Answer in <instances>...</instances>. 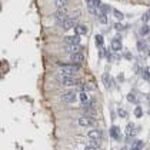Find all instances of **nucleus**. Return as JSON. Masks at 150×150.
<instances>
[{"label":"nucleus","mask_w":150,"mask_h":150,"mask_svg":"<svg viewBox=\"0 0 150 150\" xmlns=\"http://www.w3.org/2000/svg\"><path fill=\"white\" fill-rule=\"evenodd\" d=\"M56 79L63 86H77V84H80V79L77 77V74H59L57 73Z\"/></svg>","instance_id":"1"},{"label":"nucleus","mask_w":150,"mask_h":150,"mask_svg":"<svg viewBox=\"0 0 150 150\" xmlns=\"http://www.w3.org/2000/svg\"><path fill=\"white\" fill-rule=\"evenodd\" d=\"M87 137L90 139V143H93L95 146L100 147V143H102V133H100V130H97V129L90 130L87 133Z\"/></svg>","instance_id":"2"},{"label":"nucleus","mask_w":150,"mask_h":150,"mask_svg":"<svg viewBox=\"0 0 150 150\" xmlns=\"http://www.w3.org/2000/svg\"><path fill=\"white\" fill-rule=\"evenodd\" d=\"M76 99H77V96H76V92H74V90H67V92H63V93L60 95V97H59V100H60V102L67 103V104L73 103Z\"/></svg>","instance_id":"3"},{"label":"nucleus","mask_w":150,"mask_h":150,"mask_svg":"<svg viewBox=\"0 0 150 150\" xmlns=\"http://www.w3.org/2000/svg\"><path fill=\"white\" fill-rule=\"evenodd\" d=\"M53 19L57 25H62L66 19H67V10L66 9H57L53 14Z\"/></svg>","instance_id":"4"},{"label":"nucleus","mask_w":150,"mask_h":150,"mask_svg":"<svg viewBox=\"0 0 150 150\" xmlns=\"http://www.w3.org/2000/svg\"><path fill=\"white\" fill-rule=\"evenodd\" d=\"M137 132H140V129L136 127L133 123H129V124H127V127H126V140H127V142H130L133 137L136 136Z\"/></svg>","instance_id":"5"},{"label":"nucleus","mask_w":150,"mask_h":150,"mask_svg":"<svg viewBox=\"0 0 150 150\" xmlns=\"http://www.w3.org/2000/svg\"><path fill=\"white\" fill-rule=\"evenodd\" d=\"M79 100H80V104H82L83 107H89V106H93L92 103V100L89 99V96H87V92H80V95H79Z\"/></svg>","instance_id":"6"},{"label":"nucleus","mask_w":150,"mask_h":150,"mask_svg":"<svg viewBox=\"0 0 150 150\" xmlns=\"http://www.w3.org/2000/svg\"><path fill=\"white\" fill-rule=\"evenodd\" d=\"M64 44H74V46H80V36L77 34H73V36H66L64 37Z\"/></svg>","instance_id":"7"},{"label":"nucleus","mask_w":150,"mask_h":150,"mask_svg":"<svg viewBox=\"0 0 150 150\" xmlns=\"http://www.w3.org/2000/svg\"><path fill=\"white\" fill-rule=\"evenodd\" d=\"M77 123H79V126H82V127H90V126H93L95 120H93L92 117H89V116H82V117L77 120Z\"/></svg>","instance_id":"8"},{"label":"nucleus","mask_w":150,"mask_h":150,"mask_svg":"<svg viewBox=\"0 0 150 150\" xmlns=\"http://www.w3.org/2000/svg\"><path fill=\"white\" fill-rule=\"evenodd\" d=\"M60 26H62L63 30H70V29H73L74 26H76V17H70V19L67 17Z\"/></svg>","instance_id":"9"},{"label":"nucleus","mask_w":150,"mask_h":150,"mask_svg":"<svg viewBox=\"0 0 150 150\" xmlns=\"http://www.w3.org/2000/svg\"><path fill=\"white\" fill-rule=\"evenodd\" d=\"M83 60H84V56H83V53H80V52L70 55V62H71V63L80 64V63H83Z\"/></svg>","instance_id":"10"},{"label":"nucleus","mask_w":150,"mask_h":150,"mask_svg":"<svg viewBox=\"0 0 150 150\" xmlns=\"http://www.w3.org/2000/svg\"><path fill=\"white\" fill-rule=\"evenodd\" d=\"M110 136H111V139L120 140V137H122V132H120V127H119V126H113V127L110 129Z\"/></svg>","instance_id":"11"},{"label":"nucleus","mask_w":150,"mask_h":150,"mask_svg":"<svg viewBox=\"0 0 150 150\" xmlns=\"http://www.w3.org/2000/svg\"><path fill=\"white\" fill-rule=\"evenodd\" d=\"M122 47L123 46H122V41H120V37L111 40V50H113V52H120Z\"/></svg>","instance_id":"12"},{"label":"nucleus","mask_w":150,"mask_h":150,"mask_svg":"<svg viewBox=\"0 0 150 150\" xmlns=\"http://www.w3.org/2000/svg\"><path fill=\"white\" fill-rule=\"evenodd\" d=\"M73 29H74V32H76L77 36H84V34L87 33V27H86L84 25H76Z\"/></svg>","instance_id":"13"},{"label":"nucleus","mask_w":150,"mask_h":150,"mask_svg":"<svg viewBox=\"0 0 150 150\" xmlns=\"http://www.w3.org/2000/svg\"><path fill=\"white\" fill-rule=\"evenodd\" d=\"M102 80H103V84H104L106 89H110V87H111V77H110L109 73H104V74L102 76Z\"/></svg>","instance_id":"14"},{"label":"nucleus","mask_w":150,"mask_h":150,"mask_svg":"<svg viewBox=\"0 0 150 150\" xmlns=\"http://www.w3.org/2000/svg\"><path fill=\"white\" fill-rule=\"evenodd\" d=\"M80 50V46H74V44H69L64 47V52L66 53H70V55H73V53H77Z\"/></svg>","instance_id":"15"},{"label":"nucleus","mask_w":150,"mask_h":150,"mask_svg":"<svg viewBox=\"0 0 150 150\" xmlns=\"http://www.w3.org/2000/svg\"><path fill=\"white\" fill-rule=\"evenodd\" d=\"M69 4V0H55V6L57 9H66Z\"/></svg>","instance_id":"16"},{"label":"nucleus","mask_w":150,"mask_h":150,"mask_svg":"<svg viewBox=\"0 0 150 150\" xmlns=\"http://www.w3.org/2000/svg\"><path fill=\"white\" fill-rule=\"evenodd\" d=\"M143 146H144V143H143L142 140H135V142H133V144H132V149H130V150H140Z\"/></svg>","instance_id":"17"},{"label":"nucleus","mask_w":150,"mask_h":150,"mask_svg":"<svg viewBox=\"0 0 150 150\" xmlns=\"http://www.w3.org/2000/svg\"><path fill=\"white\" fill-rule=\"evenodd\" d=\"M146 49H147V43H146V41L144 40L137 41V50H139V52H144Z\"/></svg>","instance_id":"18"},{"label":"nucleus","mask_w":150,"mask_h":150,"mask_svg":"<svg viewBox=\"0 0 150 150\" xmlns=\"http://www.w3.org/2000/svg\"><path fill=\"white\" fill-rule=\"evenodd\" d=\"M147 34H150L149 25H143V26H142V29H140V36H147Z\"/></svg>","instance_id":"19"},{"label":"nucleus","mask_w":150,"mask_h":150,"mask_svg":"<svg viewBox=\"0 0 150 150\" xmlns=\"http://www.w3.org/2000/svg\"><path fill=\"white\" fill-rule=\"evenodd\" d=\"M113 16H114V19H117L119 22H122L123 19H124V14H123L120 10H116V9L113 10Z\"/></svg>","instance_id":"20"},{"label":"nucleus","mask_w":150,"mask_h":150,"mask_svg":"<svg viewBox=\"0 0 150 150\" xmlns=\"http://www.w3.org/2000/svg\"><path fill=\"white\" fill-rule=\"evenodd\" d=\"M96 44H97V47H103V44H104V40H103V36H100V34H97L96 36Z\"/></svg>","instance_id":"21"},{"label":"nucleus","mask_w":150,"mask_h":150,"mask_svg":"<svg viewBox=\"0 0 150 150\" xmlns=\"http://www.w3.org/2000/svg\"><path fill=\"white\" fill-rule=\"evenodd\" d=\"M135 117H137V119L143 117V109H142L140 106H137L136 109H135Z\"/></svg>","instance_id":"22"},{"label":"nucleus","mask_w":150,"mask_h":150,"mask_svg":"<svg viewBox=\"0 0 150 150\" xmlns=\"http://www.w3.org/2000/svg\"><path fill=\"white\" fill-rule=\"evenodd\" d=\"M99 20H100V23H103V25H106L107 23V16L106 14H99Z\"/></svg>","instance_id":"23"},{"label":"nucleus","mask_w":150,"mask_h":150,"mask_svg":"<svg viewBox=\"0 0 150 150\" xmlns=\"http://www.w3.org/2000/svg\"><path fill=\"white\" fill-rule=\"evenodd\" d=\"M84 150H99V147H97V146H95L93 143H89V144H86Z\"/></svg>","instance_id":"24"},{"label":"nucleus","mask_w":150,"mask_h":150,"mask_svg":"<svg viewBox=\"0 0 150 150\" xmlns=\"http://www.w3.org/2000/svg\"><path fill=\"white\" fill-rule=\"evenodd\" d=\"M117 113H119V116L123 117V119H124V117H127V111H126L124 109H119L117 110Z\"/></svg>","instance_id":"25"},{"label":"nucleus","mask_w":150,"mask_h":150,"mask_svg":"<svg viewBox=\"0 0 150 150\" xmlns=\"http://www.w3.org/2000/svg\"><path fill=\"white\" fill-rule=\"evenodd\" d=\"M127 100L132 102V103H136V96L133 95V93H129V95H127Z\"/></svg>","instance_id":"26"},{"label":"nucleus","mask_w":150,"mask_h":150,"mask_svg":"<svg viewBox=\"0 0 150 150\" xmlns=\"http://www.w3.org/2000/svg\"><path fill=\"white\" fill-rule=\"evenodd\" d=\"M92 3H93V6H95L96 9H100V7H102V1H100V0H92Z\"/></svg>","instance_id":"27"},{"label":"nucleus","mask_w":150,"mask_h":150,"mask_svg":"<svg viewBox=\"0 0 150 150\" xmlns=\"http://www.w3.org/2000/svg\"><path fill=\"white\" fill-rule=\"evenodd\" d=\"M143 77H144V79L150 83V71H149V70H144V71H143Z\"/></svg>","instance_id":"28"},{"label":"nucleus","mask_w":150,"mask_h":150,"mask_svg":"<svg viewBox=\"0 0 150 150\" xmlns=\"http://www.w3.org/2000/svg\"><path fill=\"white\" fill-rule=\"evenodd\" d=\"M114 29H116V30H124V29H127V26H122V23H116V25H114Z\"/></svg>","instance_id":"29"},{"label":"nucleus","mask_w":150,"mask_h":150,"mask_svg":"<svg viewBox=\"0 0 150 150\" xmlns=\"http://www.w3.org/2000/svg\"><path fill=\"white\" fill-rule=\"evenodd\" d=\"M149 19H150V13H149V12H147V13H146V14H144V16H143V22H147Z\"/></svg>","instance_id":"30"},{"label":"nucleus","mask_w":150,"mask_h":150,"mask_svg":"<svg viewBox=\"0 0 150 150\" xmlns=\"http://www.w3.org/2000/svg\"><path fill=\"white\" fill-rule=\"evenodd\" d=\"M147 53H149V56H150V49H149V50H147Z\"/></svg>","instance_id":"31"}]
</instances>
